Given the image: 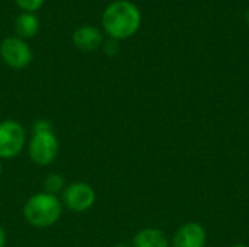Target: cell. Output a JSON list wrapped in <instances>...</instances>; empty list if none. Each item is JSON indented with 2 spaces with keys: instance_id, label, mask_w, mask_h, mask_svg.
<instances>
[{
  "instance_id": "obj_1",
  "label": "cell",
  "mask_w": 249,
  "mask_h": 247,
  "mask_svg": "<svg viewBox=\"0 0 249 247\" xmlns=\"http://www.w3.org/2000/svg\"><path fill=\"white\" fill-rule=\"evenodd\" d=\"M142 25L139 7L128 0L112 1L102 15V26L111 39L120 41L133 36Z\"/></svg>"
},
{
  "instance_id": "obj_2",
  "label": "cell",
  "mask_w": 249,
  "mask_h": 247,
  "mask_svg": "<svg viewBox=\"0 0 249 247\" xmlns=\"http://www.w3.org/2000/svg\"><path fill=\"white\" fill-rule=\"evenodd\" d=\"M25 221L35 229H48L58 223L63 214L61 199L47 192H38L29 197L23 205Z\"/></svg>"
},
{
  "instance_id": "obj_3",
  "label": "cell",
  "mask_w": 249,
  "mask_h": 247,
  "mask_svg": "<svg viewBox=\"0 0 249 247\" xmlns=\"http://www.w3.org/2000/svg\"><path fill=\"white\" fill-rule=\"evenodd\" d=\"M26 146L31 162L39 167H45L54 163L60 153V141L54 130L32 132V137Z\"/></svg>"
},
{
  "instance_id": "obj_4",
  "label": "cell",
  "mask_w": 249,
  "mask_h": 247,
  "mask_svg": "<svg viewBox=\"0 0 249 247\" xmlns=\"http://www.w3.org/2000/svg\"><path fill=\"white\" fill-rule=\"evenodd\" d=\"M26 131L23 125L15 119L0 122V159L10 160L18 157L26 147Z\"/></svg>"
},
{
  "instance_id": "obj_5",
  "label": "cell",
  "mask_w": 249,
  "mask_h": 247,
  "mask_svg": "<svg viewBox=\"0 0 249 247\" xmlns=\"http://www.w3.org/2000/svg\"><path fill=\"white\" fill-rule=\"evenodd\" d=\"M96 202L95 189L86 182H73L61 194V204L73 213H86Z\"/></svg>"
},
{
  "instance_id": "obj_6",
  "label": "cell",
  "mask_w": 249,
  "mask_h": 247,
  "mask_svg": "<svg viewBox=\"0 0 249 247\" xmlns=\"http://www.w3.org/2000/svg\"><path fill=\"white\" fill-rule=\"evenodd\" d=\"M0 57L13 70L26 68L32 61V49L19 36H7L0 44Z\"/></svg>"
},
{
  "instance_id": "obj_7",
  "label": "cell",
  "mask_w": 249,
  "mask_h": 247,
  "mask_svg": "<svg viewBox=\"0 0 249 247\" xmlns=\"http://www.w3.org/2000/svg\"><path fill=\"white\" fill-rule=\"evenodd\" d=\"M206 229L200 223H185L177 230L172 247H206Z\"/></svg>"
},
{
  "instance_id": "obj_8",
  "label": "cell",
  "mask_w": 249,
  "mask_h": 247,
  "mask_svg": "<svg viewBox=\"0 0 249 247\" xmlns=\"http://www.w3.org/2000/svg\"><path fill=\"white\" fill-rule=\"evenodd\" d=\"M73 44L77 49L83 52H90V51L98 49L104 44V35L98 28L85 25L74 31Z\"/></svg>"
},
{
  "instance_id": "obj_9",
  "label": "cell",
  "mask_w": 249,
  "mask_h": 247,
  "mask_svg": "<svg viewBox=\"0 0 249 247\" xmlns=\"http://www.w3.org/2000/svg\"><path fill=\"white\" fill-rule=\"evenodd\" d=\"M131 247H169V240L162 230L147 227L134 234Z\"/></svg>"
},
{
  "instance_id": "obj_10",
  "label": "cell",
  "mask_w": 249,
  "mask_h": 247,
  "mask_svg": "<svg viewBox=\"0 0 249 247\" xmlns=\"http://www.w3.org/2000/svg\"><path fill=\"white\" fill-rule=\"evenodd\" d=\"M38 29H39V22L34 13L23 12L15 20V31H16L18 36L22 39L35 36Z\"/></svg>"
},
{
  "instance_id": "obj_11",
  "label": "cell",
  "mask_w": 249,
  "mask_h": 247,
  "mask_svg": "<svg viewBox=\"0 0 249 247\" xmlns=\"http://www.w3.org/2000/svg\"><path fill=\"white\" fill-rule=\"evenodd\" d=\"M42 186H44V192H47L50 195L58 197V194H63V191H64V188L67 185H66V179H64L63 175H60V173H50L44 179Z\"/></svg>"
},
{
  "instance_id": "obj_12",
  "label": "cell",
  "mask_w": 249,
  "mask_h": 247,
  "mask_svg": "<svg viewBox=\"0 0 249 247\" xmlns=\"http://www.w3.org/2000/svg\"><path fill=\"white\" fill-rule=\"evenodd\" d=\"M15 1L23 12H29V13L36 12L44 3V0H15Z\"/></svg>"
},
{
  "instance_id": "obj_13",
  "label": "cell",
  "mask_w": 249,
  "mask_h": 247,
  "mask_svg": "<svg viewBox=\"0 0 249 247\" xmlns=\"http://www.w3.org/2000/svg\"><path fill=\"white\" fill-rule=\"evenodd\" d=\"M53 130V125L47 119H38L32 124V132H39V131H48Z\"/></svg>"
},
{
  "instance_id": "obj_14",
  "label": "cell",
  "mask_w": 249,
  "mask_h": 247,
  "mask_svg": "<svg viewBox=\"0 0 249 247\" xmlns=\"http://www.w3.org/2000/svg\"><path fill=\"white\" fill-rule=\"evenodd\" d=\"M102 45H104L105 54H108V55H115L118 52V41H115V39L105 41Z\"/></svg>"
},
{
  "instance_id": "obj_15",
  "label": "cell",
  "mask_w": 249,
  "mask_h": 247,
  "mask_svg": "<svg viewBox=\"0 0 249 247\" xmlns=\"http://www.w3.org/2000/svg\"><path fill=\"white\" fill-rule=\"evenodd\" d=\"M6 246V231L4 229L0 226V247Z\"/></svg>"
},
{
  "instance_id": "obj_16",
  "label": "cell",
  "mask_w": 249,
  "mask_h": 247,
  "mask_svg": "<svg viewBox=\"0 0 249 247\" xmlns=\"http://www.w3.org/2000/svg\"><path fill=\"white\" fill-rule=\"evenodd\" d=\"M112 247H131V246H128V245H125V243H117V245H114Z\"/></svg>"
},
{
  "instance_id": "obj_17",
  "label": "cell",
  "mask_w": 249,
  "mask_h": 247,
  "mask_svg": "<svg viewBox=\"0 0 249 247\" xmlns=\"http://www.w3.org/2000/svg\"><path fill=\"white\" fill-rule=\"evenodd\" d=\"M1 172H3V165H1V159H0V176H1Z\"/></svg>"
},
{
  "instance_id": "obj_18",
  "label": "cell",
  "mask_w": 249,
  "mask_h": 247,
  "mask_svg": "<svg viewBox=\"0 0 249 247\" xmlns=\"http://www.w3.org/2000/svg\"><path fill=\"white\" fill-rule=\"evenodd\" d=\"M231 247H248L247 245H233V246H231Z\"/></svg>"
},
{
  "instance_id": "obj_19",
  "label": "cell",
  "mask_w": 249,
  "mask_h": 247,
  "mask_svg": "<svg viewBox=\"0 0 249 247\" xmlns=\"http://www.w3.org/2000/svg\"><path fill=\"white\" fill-rule=\"evenodd\" d=\"M247 23L249 25V9H248V12H247Z\"/></svg>"
}]
</instances>
